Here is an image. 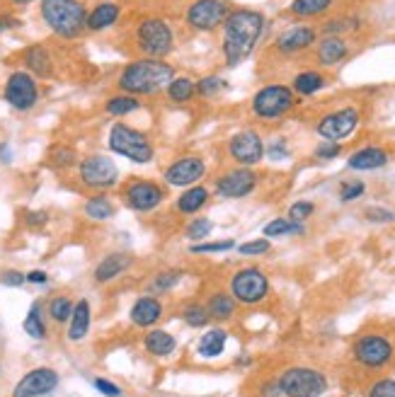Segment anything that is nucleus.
<instances>
[{
    "mask_svg": "<svg viewBox=\"0 0 395 397\" xmlns=\"http://www.w3.org/2000/svg\"><path fill=\"white\" fill-rule=\"evenodd\" d=\"M78 180L92 192H107V189L119 185V167L109 155L92 153V155L78 160Z\"/></svg>",
    "mask_w": 395,
    "mask_h": 397,
    "instance_id": "6e6552de",
    "label": "nucleus"
},
{
    "mask_svg": "<svg viewBox=\"0 0 395 397\" xmlns=\"http://www.w3.org/2000/svg\"><path fill=\"white\" fill-rule=\"evenodd\" d=\"M119 15H121V8L112 0H102V3H97L95 8L88 12V20H85V32H104V29L114 27L116 22H119Z\"/></svg>",
    "mask_w": 395,
    "mask_h": 397,
    "instance_id": "5701e85b",
    "label": "nucleus"
},
{
    "mask_svg": "<svg viewBox=\"0 0 395 397\" xmlns=\"http://www.w3.org/2000/svg\"><path fill=\"white\" fill-rule=\"evenodd\" d=\"M269 240L267 237H257V240H248L243 245H238V252L243 257H257V254H267L269 252Z\"/></svg>",
    "mask_w": 395,
    "mask_h": 397,
    "instance_id": "09e8293b",
    "label": "nucleus"
},
{
    "mask_svg": "<svg viewBox=\"0 0 395 397\" xmlns=\"http://www.w3.org/2000/svg\"><path fill=\"white\" fill-rule=\"evenodd\" d=\"M332 3L335 0H294L289 5V12L294 17H301V20H311V17H320L328 10H332Z\"/></svg>",
    "mask_w": 395,
    "mask_h": 397,
    "instance_id": "e433bc0d",
    "label": "nucleus"
},
{
    "mask_svg": "<svg viewBox=\"0 0 395 397\" xmlns=\"http://www.w3.org/2000/svg\"><path fill=\"white\" fill-rule=\"evenodd\" d=\"M284 397H323L328 390V378L308 366H294L276 378Z\"/></svg>",
    "mask_w": 395,
    "mask_h": 397,
    "instance_id": "0eeeda50",
    "label": "nucleus"
},
{
    "mask_svg": "<svg viewBox=\"0 0 395 397\" xmlns=\"http://www.w3.org/2000/svg\"><path fill=\"white\" fill-rule=\"evenodd\" d=\"M182 320H184V325L187 327H192V329H201V327H206L209 325V310H206V305L204 303H189V305H184L182 308Z\"/></svg>",
    "mask_w": 395,
    "mask_h": 397,
    "instance_id": "ea45409f",
    "label": "nucleus"
},
{
    "mask_svg": "<svg viewBox=\"0 0 395 397\" xmlns=\"http://www.w3.org/2000/svg\"><path fill=\"white\" fill-rule=\"evenodd\" d=\"M136 46L144 56L165 58L175 48V32L160 17H146L136 24Z\"/></svg>",
    "mask_w": 395,
    "mask_h": 397,
    "instance_id": "39448f33",
    "label": "nucleus"
},
{
    "mask_svg": "<svg viewBox=\"0 0 395 397\" xmlns=\"http://www.w3.org/2000/svg\"><path fill=\"white\" fill-rule=\"evenodd\" d=\"M359 27V20L356 17H337V20H330L323 24V34L325 36H342L347 32H354Z\"/></svg>",
    "mask_w": 395,
    "mask_h": 397,
    "instance_id": "c03bdc74",
    "label": "nucleus"
},
{
    "mask_svg": "<svg viewBox=\"0 0 395 397\" xmlns=\"http://www.w3.org/2000/svg\"><path fill=\"white\" fill-rule=\"evenodd\" d=\"M24 279H27V284H34V286H44L49 281V274L44 269H32V272L24 274Z\"/></svg>",
    "mask_w": 395,
    "mask_h": 397,
    "instance_id": "13d9d810",
    "label": "nucleus"
},
{
    "mask_svg": "<svg viewBox=\"0 0 395 397\" xmlns=\"http://www.w3.org/2000/svg\"><path fill=\"white\" fill-rule=\"evenodd\" d=\"M228 155L238 167H255L264 160V140L255 129H243L228 140Z\"/></svg>",
    "mask_w": 395,
    "mask_h": 397,
    "instance_id": "2eb2a0df",
    "label": "nucleus"
},
{
    "mask_svg": "<svg viewBox=\"0 0 395 397\" xmlns=\"http://www.w3.org/2000/svg\"><path fill=\"white\" fill-rule=\"evenodd\" d=\"M364 192H366V185H364L361 180H347L339 187V201H342V204H349V201L361 199Z\"/></svg>",
    "mask_w": 395,
    "mask_h": 397,
    "instance_id": "49530a36",
    "label": "nucleus"
},
{
    "mask_svg": "<svg viewBox=\"0 0 395 397\" xmlns=\"http://www.w3.org/2000/svg\"><path fill=\"white\" fill-rule=\"evenodd\" d=\"M289 143L286 138H276L269 145H264V155H269V160H286L289 158Z\"/></svg>",
    "mask_w": 395,
    "mask_h": 397,
    "instance_id": "603ef678",
    "label": "nucleus"
},
{
    "mask_svg": "<svg viewBox=\"0 0 395 397\" xmlns=\"http://www.w3.org/2000/svg\"><path fill=\"white\" fill-rule=\"evenodd\" d=\"M24 71L32 73L34 78H51L54 76V56L44 44H32L22 53Z\"/></svg>",
    "mask_w": 395,
    "mask_h": 397,
    "instance_id": "b1692460",
    "label": "nucleus"
},
{
    "mask_svg": "<svg viewBox=\"0 0 395 397\" xmlns=\"http://www.w3.org/2000/svg\"><path fill=\"white\" fill-rule=\"evenodd\" d=\"M391 155H388L386 148L381 145H364V148L354 150L347 158V167L356 170V172H371V170H381L386 167Z\"/></svg>",
    "mask_w": 395,
    "mask_h": 397,
    "instance_id": "4be33fe9",
    "label": "nucleus"
},
{
    "mask_svg": "<svg viewBox=\"0 0 395 397\" xmlns=\"http://www.w3.org/2000/svg\"><path fill=\"white\" fill-rule=\"evenodd\" d=\"M226 88V81L219 76H204L196 81V97H201V100H211L221 93V90Z\"/></svg>",
    "mask_w": 395,
    "mask_h": 397,
    "instance_id": "37998d69",
    "label": "nucleus"
},
{
    "mask_svg": "<svg viewBox=\"0 0 395 397\" xmlns=\"http://www.w3.org/2000/svg\"><path fill=\"white\" fill-rule=\"evenodd\" d=\"M73 305L76 303L68 296H54L51 301H49V317H51L54 322H59V325H64V322L71 320Z\"/></svg>",
    "mask_w": 395,
    "mask_h": 397,
    "instance_id": "a19ab883",
    "label": "nucleus"
},
{
    "mask_svg": "<svg viewBox=\"0 0 395 397\" xmlns=\"http://www.w3.org/2000/svg\"><path fill=\"white\" fill-rule=\"evenodd\" d=\"M359 121H361L359 109L342 107V109H335V112L325 114V117H320L316 124V131L323 140H337L339 143L342 138H349L351 133L356 131Z\"/></svg>",
    "mask_w": 395,
    "mask_h": 397,
    "instance_id": "dca6fc26",
    "label": "nucleus"
},
{
    "mask_svg": "<svg viewBox=\"0 0 395 397\" xmlns=\"http://www.w3.org/2000/svg\"><path fill=\"white\" fill-rule=\"evenodd\" d=\"M349 56V41L344 36H323L316 41V61L323 68H332L339 66Z\"/></svg>",
    "mask_w": 395,
    "mask_h": 397,
    "instance_id": "412c9836",
    "label": "nucleus"
},
{
    "mask_svg": "<svg viewBox=\"0 0 395 397\" xmlns=\"http://www.w3.org/2000/svg\"><path fill=\"white\" fill-rule=\"evenodd\" d=\"M182 277H184L182 269H163V272H158L156 277L148 281L146 293L148 296H163V293L175 289V286L182 281Z\"/></svg>",
    "mask_w": 395,
    "mask_h": 397,
    "instance_id": "f704fd0d",
    "label": "nucleus"
},
{
    "mask_svg": "<svg viewBox=\"0 0 395 397\" xmlns=\"http://www.w3.org/2000/svg\"><path fill=\"white\" fill-rule=\"evenodd\" d=\"M144 346H146V351L151 354V356L168 359L177 349V339H175V334L168 332V329H148V334L144 339Z\"/></svg>",
    "mask_w": 395,
    "mask_h": 397,
    "instance_id": "cd10ccee",
    "label": "nucleus"
},
{
    "mask_svg": "<svg viewBox=\"0 0 395 397\" xmlns=\"http://www.w3.org/2000/svg\"><path fill=\"white\" fill-rule=\"evenodd\" d=\"M236 308H238V301L231 296V291H216L209 296L206 301V310H209V317L216 322H226L231 320L233 315H236Z\"/></svg>",
    "mask_w": 395,
    "mask_h": 397,
    "instance_id": "c85d7f7f",
    "label": "nucleus"
},
{
    "mask_svg": "<svg viewBox=\"0 0 395 397\" xmlns=\"http://www.w3.org/2000/svg\"><path fill=\"white\" fill-rule=\"evenodd\" d=\"M165 315V308L163 303H160V298L156 296H141L139 301L131 305V310H129V317H131V322L136 327L141 329H151L156 327L160 320H163Z\"/></svg>",
    "mask_w": 395,
    "mask_h": 397,
    "instance_id": "aec40b11",
    "label": "nucleus"
},
{
    "mask_svg": "<svg viewBox=\"0 0 395 397\" xmlns=\"http://www.w3.org/2000/svg\"><path fill=\"white\" fill-rule=\"evenodd\" d=\"M281 395V390L276 383H267V386L262 388V397H279Z\"/></svg>",
    "mask_w": 395,
    "mask_h": 397,
    "instance_id": "052dcab7",
    "label": "nucleus"
},
{
    "mask_svg": "<svg viewBox=\"0 0 395 397\" xmlns=\"http://www.w3.org/2000/svg\"><path fill=\"white\" fill-rule=\"evenodd\" d=\"M306 225L296 223L291 218H271V221L262 228V235L267 237H289V235H304Z\"/></svg>",
    "mask_w": 395,
    "mask_h": 397,
    "instance_id": "4c0bfd02",
    "label": "nucleus"
},
{
    "mask_svg": "<svg viewBox=\"0 0 395 397\" xmlns=\"http://www.w3.org/2000/svg\"><path fill=\"white\" fill-rule=\"evenodd\" d=\"M209 201H211V189L204 185H194V187H187L180 197L175 199V209L180 211L182 216H196Z\"/></svg>",
    "mask_w": 395,
    "mask_h": 397,
    "instance_id": "bb28decb",
    "label": "nucleus"
},
{
    "mask_svg": "<svg viewBox=\"0 0 395 397\" xmlns=\"http://www.w3.org/2000/svg\"><path fill=\"white\" fill-rule=\"evenodd\" d=\"M318 41V29L311 24H296L289 27L274 39V51L281 56H299V53L308 51Z\"/></svg>",
    "mask_w": 395,
    "mask_h": 397,
    "instance_id": "6ab92c4d",
    "label": "nucleus"
},
{
    "mask_svg": "<svg viewBox=\"0 0 395 397\" xmlns=\"http://www.w3.org/2000/svg\"><path fill=\"white\" fill-rule=\"evenodd\" d=\"M214 230V223L209 221V218H192V221L187 223V228H184V237H187L189 242H204L209 235H211Z\"/></svg>",
    "mask_w": 395,
    "mask_h": 397,
    "instance_id": "79ce46f5",
    "label": "nucleus"
},
{
    "mask_svg": "<svg viewBox=\"0 0 395 397\" xmlns=\"http://www.w3.org/2000/svg\"><path fill=\"white\" fill-rule=\"evenodd\" d=\"M175 78V68L165 58H151L141 56L126 63L116 78L119 93L134 95V97H153L163 93Z\"/></svg>",
    "mask_w": 395,
    "mask_h": 397,
    "instance_id": "f03ea898",
    "label": "nucleus"
},
{
    "mask_svg": "<svg viewBox=\"0 0 395 397\" xmlns=\"http://www.w3.org/2000/svg\"><path fill=\"white\" fill-rule=\"evenodd\" d=\"M39 15L61 39H78L85 32L88 8L83 0H39Z\"/></svg>",
    "mask_w": 395,
    "mask_h": 397,
    "instance_id": "7ed1b4c3",
    "label": "nucleus"
},
{
    "mask_svg": "<svg viewBox=\"0 0 395 397\" xmlns=\"http://www.w3.org/2000/svg\"><path fill=\"white\" fill-rule=\"evenodd\" d=\"M313 213H316V204L308 199H301V201H296V204H291L286 218H291V221H296V223H306Z\"/></svg>",
    "mask_w": 395,
    "mask_h": 397,
    "instance_id": "de8ad7c7",
    "label": "nucleus"
},
{
    "mask_svg": "<svg viewBox=\"0 0 395 397\" xmlns=\"http://www.w3.org/2000/svg\"><path fill=\"white\" fill-rule=\"evenodd\" d=\"M90 325H92L90 301L88 298H80V301H76V305H73L71 320H68V332H66L68 341H83L88 337Z\"/></svg>",
    "mask_w": 395,
    "mask_h": 397,
    "instance_id": "393cba45",
    "label": "nucleus"
},
{
    "mask_svg": "<svg viewBox=\"0 0 395 397\" xmlns=\"http://www.w3.org/2000/svg\"><path fill=\"white\" fill-rule=\"evenodd\" d=\"M0 163H12V148L8 143H0Z\"/></svg>",
    "mask_w": 395,
    "mask_h": 397,
    "instance_id": "680f3d73",
    "label": "nucleus"
},
{
    "mask_svg": "<svg viewBox=\"0 0 395 397\" xmlns=\"http://www.w3.org/2000/svg\"><path fill=\"white\" fill-rule=\"evenodd\" d=\"M260 185V175L252 167H233L214 180V194L219 199H245Z\"/></svg>",
    "mask_w": 395,
    "mask_h": 397,
    "instance_id": "f8f14e48",
    "label": "nucleus"
},
{
    "mask_svg": "<svg viewBox=\"0 0 395 397\" xmlns=\"http://www.w3.org/2000/svg\"><path fill=\"white\" fill-rule=\"evenodd\" d=\"M369 397H395V381L393 378H381V381H376L371 390H369Z\"/></svg>",
    "mask_w": 395,
    "mask_h": 397,
    "instance_id": "864d4df0",
    "label": "nucleus"
},
{
    "mask_svg": "<svg viewBox=\"0 0 395 397\" xmlns=\"http://www.w3.org/2000/svg\"><path fill=\"white\" fill-rule=\"evenodd\" d=\"M8 3H12V5H29V3H34V0H8Z\"/></svg>",
    "mask_w": 395,
    "mask_h": 397,
    "instance_id": "e2e57ef3",
    "label": "nucleus"
},
{
    "mask_svg": "<svg viewBox=\"0 0 395 397\" xmlns=\"http://www.w3.org/2000/svg\"><path fill=\"white\" fill-rule=\"evenodd\" d=\"M3 100L15 109V112H29L39 102V83L32 73L27 71H12L5 81Z\"/></svg>",
    "mask_w": 395,
    "mask_h": 397,
    "instance_id": "9b49d317",
    "label": "nucleus"
},
{
    "mask_svg": "<svg viewBox=\"0 0 395 397\" xmlns=\"http://www.w3.org/2000/svg\"><path fill=\"white\" fill-rule=\"evenodd\" d=\"M342 155V143L337 140H320L316 148V158L318 160H335V158Z\"/></svg>",
    "mask_w": 395,
    "mask_h": 397,
    "instance_id": "3c124183",
    "label": "nucleus"
},
{
    "mask_svg": "<svg viewBox=\"0 0 395 397\" xmlns=\"http://www.w3.org/2000/svg\"><path fill=\"white\" fill-rule=\"evenodd\" d=\"M296 105H299V97L289 85H264L252 97V114L257 119L271 121L286 117Z\"/></svg>",
    "mask_w": 395,
    "mask_h": 397,
    "instance_id": "423d86ee",
    "label": "nucleus"
},
{
    "mask_svg": "<svg viewBox=\"0 0 395 397\" xmlns=\"http://www.w3.org/2000/svg\"><path fill=\"white\" fill-rule=\"evenodd\" d=\"M78 153L76 148H71V145H54L51 150H49V165L56 170H68V167H78Z\"/></svg>",
    "mask_w": 395,
    "mask_h": 397,
    "instance_id": "58836bf2",
    "label": "nucleus"
},
{
    "mask_svg": "<svg viewBox=\"0 0 395 397\" xmlns=\"http://www.w3.org/2000/svg\"><path fill=\"white\" fill-rule=\"evenodd\" d=\"M231 296L243 305H257L269 296V279L262 269L245 267L231 277Z\"/></svg>",
    "mask_w": 395,
    "mask_h": 397,
    "instance_id": "9d476101",
    "label": "nucleus"
},
{
    "mask_svg": "<svg viewBox=\"0 0 395 397\" xmlns=\"http://www.w3.org/2000/svg\"><path fill=\"white\" fill-rule=\"evenodd\" d=\"M107 145L114 155L126 158V160H131L136 165H148L156 158V148H153L151 138L144 131L124 124V121H116L112 129H109Z\"/></svg>",
    "mask_w": 395,
    "mask_h": 397,
    "instance_id": "20e7f679",
    "label": "nucleus"
},
{
    "mask_svg": "<svg viewBox=\"0 0 395 397\" xmlns=\"http://www.w3.org/2000/svg\"><path fill=\"white\" fill-rule=\"evenodd\" d=\"M61 378L54 368L49 366H39V368L27 371L20 381H17L12 397H46L59 388Z\"/></svg>",
    "mask_w": 395,
    "mask_h": 397,
    "instance_id": "a211bd4d",
    "label": "nucleus"
},
{
    "mask_svg": "<svg viewBox=\"0 0 395 397\" xmlns=\"http://www.w3.org/2000/svg\"><path fill=\"white\" fill-rule=\"evenodd\" d=\"M226 341H228V332H226V329L211 327V329H206V334H201L196 351H199L204 359H216V356H221V354H224Z\"/></svg>",
    "mask_w": 395,
    "mask_h": 397,
    "instance_id": "473e14b6",
    "label": "nucleus"
},
{
    "mask_svg": "<svg viewBox=\"0 0 395 397\" xmlns=\"http://www.w3.org/2000/svg\"><path fill=\"white\" fill-rule=\"evenodd\" d=\"M165 199H168L165 187L153 180H146V177H131V180L121 187V201L136 213L156 211Z\"/></svg>",
    "mask_w": 395,
    "mask_h": 397,
    "instance_id": "1a4fd4ad",
    "label": "nucleus"
},
{
    "mask_svg": "<svg viewBox=\"0 0 395 397\" xmlns=\"http://www.w3.org/2000/svg\"><path fill=\"white\" fill-rule=\"evenodd\" d=\"M24 223L29 228H41V225L49 223V211H27L24 213Z\"/></svg>",
    "mask_w": 395,
    "mask_h": 397,
    "instance_id": "4d7b16f0",
    "label": "nucleus"
},
{
    "mask_svg": "<svg viewBox=\"0 0 395 397\" xmlns=\"http://www.w3.org/2000/svg\"><path fill=\"white\" fill-rule=\"evenodd\" d=\"M141 109V100L134 95H126V93H119V95H112L104 100V112L109 114V117H129V114L139 112Z\"/></svg>",
    "mask_w": 395,
    "mask_h": 397,
    "instance_id": "72a5a7b5",
    "label": "nucleus"
},
{
    "mask_svg": "<svg viewBox=\"0 0 395 397\" xmlns=\"http://www.w3.org/2000/svg\"><path fill=\"white\" fill-rule=\"evenodd\" d=\"M364 218H366L369 223H393L395 211L386 209V206H369V209L364 211Z\"/></svg>",
    "mask_w": 395,
    "mask_h": 397,
    "instance_id": "8fccbe9b",
    "label": "nucleus"
},
{
    "mask_svg": "<svg viewBox=\"0 0 395 397\" xmlns=\"http://www.w3.org/2000/svg\"><path fill=\"white\" fill-rule=\"evenodd\" d=\"M20 24H22L20 17H15V15H0V34L10 32V29H17Z\"/></svg>",
    "mask_w": 395,
    "mask_h": 397,
    "instance_id": "bf43d9fd",
    "label": "nucleus"
},
{
    "mask_svg": "<svg viewBox=\"0 0 395 397\" xmlns=\"http://www.w3.org/2000/svg\"><path fill=\"white\" fill-rule=\"evenodd\" d=\"M165 95L172 105H187L196 97V81H192L189 76H175L165 88Z\"/></svg>",
    "mask_w": 395,
    "mask_h": 397,
    "instance_id": "2f4dec72",
    "label": "nucleus"
},
{
    "mask_svg": "<svg viewBox=\"0 0 395 397\" xmlns=\"http://www.w3.org/2000/svg\"><path fill=\"white\" fill-rule=\"evenodd\" d=\"M92 386H95L97 393L104 395V397H124L121 388L116 386V383L107 381V378H95V381H92Z\"/></svg>",
    "mask_w": 395,
    "mask_h": 397,
    "instance_id": "5fc2aeb1",
    "label": "nucleus"
},
{
    "mask_svg": "<svg viewBox=\"0 0 395 397\" xmlns=\"http://www.w3.org/2000/svg\"><path fill=\"white\" fill-rule=\"evenodd\" d=\"M231 10L233 8L228 0H194L187 8L184 20L194 32H216L219 27H224Z\"/></svg>",
    "mask_w": 395,
    "mask_h": 397,
    "instance_id": "ddd939ff",
    "label": "nucleus"
},
{
    "mask_svg": "<svg viewBox=\"0 0 395 397\" xmlns=\"http://www.w3.org/2000/svg\"><path fill=\"white\" fill-rule=\"evenodd\" d=\"M83 213L85 216L90 218V221H95V223H104V221H109V218H114V204H112V199L107 197V194H92V197L85 199V204H83Z\"/></svg>",
    "mask_w": 395,
    "mask_h": 397,
    "instance_id": "c756f323",
    "label": "nucleus"
},
{
    "mask_svg": "<svg viewBox=\"0 0 395 397\" xmlns=\"http://www.w3.org/2000/svg\"><path fill=\"white\" fill-rule=\"evenodd\" d=\"M0 284L8 286V289H20V286L27 284V279H24V272H17V269H5V272L0 274Z\"/></svg>",
    "mask_w": 395,
    "mask_h": 397,
    "instance_id": "6e6d98bb",
    "label": "nucleus"
},
{
    "mask_svg": "<svg viewBox=\"0 0 395 397\" xmlns=\"http://www.w3.org/2000/svg\"><path fill=\"white\" fill-rule=\"evenodd\" d=\"M206 175V160L199 155H182L177 158L175 163L168 165L163 172V180L168 187H180V189H187V187H194L199 185V180Z\"/></svg>",
    "mask_w": 395,
    "mask_h": 397,
    "instance_id": "f3484780",
    "label": "nucleus"
},
{
    "mask_svg": "<svg viewBox=\"0 0 395 397\" xmlns=\"http://www.w3.org/2000/svg\"><path fill=\"white\" fill-rule=\"evenodd\" d=\"M22 329L27 337L32 339H46V322H44V310H41V303L34 301L29 305L27 315H24Z\"/></svg>",
    "mask_w": 395,
    "mask_h": 397,
    "instance_id": "c9c22d12",
    "label": "nucleus"
},
{
    "mask_svg": "<svg viewBox=\"0 0 395 397\" xmlns=\"http://www.w3.org/2000/svg\"><path fill=\"white\" fill-rule=\"evenodd\" d=\"M236 247V240H219V242H209V240H204V242H194L192 247H189V252L192 254H221V252H228V249H233Z\"/></svg>",
    "mask_w": 395,
    "mask_h": 397,
    "instance_id": "a18cd8bd",
    "label": "nucleus"
},
{
    "mask_svg": "<svg viewBox=\"0 0 395 397\" xmlns=\"http://www.w3.org/2000/svg\"><path fill=\"white\" fill-rule=\"evenodd\" d=\"M131 264H134V259L129 257L126 252H112V254H107V257L100 259V264L95 267L92 277H95L97 284H109V281L119 279Z\"/></svg>",
    "mask_w": 395,
    "mask_h": 397,
    "instance_id": "a878e982",
    "label": "nucleus"
},
{
    "mask_svg": "<svg viewBox=\"0 0 395 397\" xmlns=\"http://www.w3.org/2000/svg\"><path fill=\"white\" fill-rule=\"evenodd\" d=\"M264 15L252 8H236L228 12L224 22V39H221V51L228 66H238L255 51L257 41L264 34Z\"/></svg>",
    "mask_w": 395,
    "mask_h": 397,
    "instance_id": "f257e3e1",
    "label": "nucleus"
},
{
    "mask_svg": "<svg viewBox=\"0 0 395 397\" xmlns=\"http://www.w3.org/2000/svg\"><path fill=\"white\" fill-rule=\"evenodd\" d=\"M328 76H323L320 71H304V73H299V76L294 78V83H291V90L296 93V97H311V95H316L320 93L323 88H328Z\"/></svg>",
    "mask_w": 395,
    "mask_h": 397,
    "instance_id": "7c9ffc66",
    "label": "nucleus"
},
{
    "mask_svg": "<svg viewBox=\"0 0 395 397\" xmlns=\"http://www.w3.org/2000/svg\"><path fill=\"white\" fill-rule=\"evenodd\" d=\"M351 354H354V361L361 364L364 368H384L391 364L395 349L391 339L384 334H364L354 341Z\"/></svg>",
    "mask_w": 395,
    "mask_h": 397,
    "instance_id": "4468645a",
    "label": "nucleus"
}]
</instances>
